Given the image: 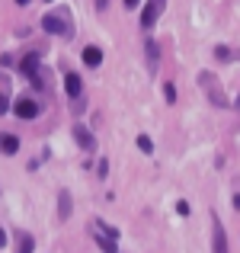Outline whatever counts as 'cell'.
<instances>
[{
	"label": "cell",
	"mask_w": 240,
	"mask_h": 253,
	"mask_svg": "<svg viewBox=\"0 0 240 253\" xmlns=\"http://www.w3.org/2000/svg\"><path fill=\"white\" fill-rule=\"evenodd\" d=\"M42 29L51 32V36L71 39V36H74V19H71L68 10H58V13H48V16H42Z\"/></svg>",
	"instance_id": "1"
},
{
	"label": "cell",
	"mask_w": 240,
	"mask_h": 253,
	"mask_svg": "<svg viewBox=\"0 0 240 253\" xmlns=\"http://www.w3.org/2000/svg\"><path fill=\"white\" fill-rule=\"evenodd\" d=\"M163 6H166V0H148V3H144V13H141V26H144V32H148L151 26H154L157 19H160Z\"/></svg>",
	"instance_id": "2"
},
{
	"label": "cell",
	"mask_w": 240,
	"mask_h": 253,
	"mask_svg": "<svg viewBox=\"0 0 240 253\" xmlns=\"http://www.w3.org/2000/svg\"><path fill=\"white\" fill-rule=\"evenodd\" d=\"M202 86L208 90V96H211V103H215V106H228L224 90H218V86H215V77H211V74H202Z\"/></svg>",
	"instance_id": "3"
},
{
	"label": "cell",
	"mask_w": 240,
	"mask_h": 253,
	"mask_svg": "<svg viewBox=\"0 0 240 253\" xmlns=\"http://www.w3.org/2000/svg\"><path fill=\"white\" fill-rule=\"evenodd\" d=\"M211 224H215V241H211V253H228V237H224V228L218 221V215H211Z\"/></svg>",
	"instance_id": "4"
},
{
	"label": "cell",
	"mask_w": 240,
	"mask_h": 253,
	"mask_svg": "<svg viewBox=\"0 0 240 253\" xmlns=\"http://www.w3.org/2000/svg\"><path fill=\"white\" fill-rule=\"evenodd\" d=\"M13 109H16L19 119H36L39 116V103H32V99H16V106H13Z\"/></svg>",
	"instance_id": "5"
},
{
	"label": "cell",
	"mask_w": 240,
	"mask_h": 253,
	"mask_svg": "<svg viewBox=\"0 0 240 253\" xmlns=\"http://www.w3.org/2000/svg\"><path fill=\"white\" fill-rule=\"evenodd\" d=\"M19 71H23L26 77H36L39 74V51H29V55L19 61Z\"/></svg>",
	"instance_id": "6"
},
{
	"label": "cell",
	"mask_w": 240,
	"mask_h": 253,
	"mask_svg": "<svg viewBox=\"0 0 240 253\" xmlns=\"http://www.w3.org/2000/svg\"><path fill=\"white\" fill-rule=\"evenodd\" d=\"M74 138H77V144H80L83 151H96V138H93L90 131L83 128V125H77V128H74Z\"/></svg>",
	"instance_id": "7"
},
{
	"label": "cell",
	"mask_w": 240,
	"mask_h": 253,
	"mask_svg": "<svg viewBox=\"0 0 240 253\" xmlns=\"http://www.w3.org/2000/svg\"><path fill=\"white\" fill-rule=\"evenodd\" d=\"M99 61H103V51H99L96 45H86L83 48V64L86 68H99Z\"/></svg>",
	"instance_id": "8"
},
{
	"label": "cell",
	"mask_w": 240,
	"mask_h": 253,
	"mask_svg": "<svg viewBox=\"0 0 240 253\" xmlns=\"http://www.w3.org/2000/svg\"><path fill=\"white\" fill-rule=\"evenodd\" d=\"M64 93H68V96H74V99L83 93V84H80L77 74H68V77H64Z\"/></svg>",
	"instance_id": "9"
},
{
	"label": "cell",
	"mask_w": 240,
	"mask_h": 253,
	"mask_svg": "<svg viewBox=\"0 0 240 253\" xmlns=\"http://www.w3.org/2000/svg\"><path fill=\"white\" fill-rule=\"evenodd\" d=\"M0 151H3V154H16V151H19V138L3 131V135H0Z\"/></svg>",
	"instance_id": "10"
},
{
	"label": "cell",
	"mask_w": 240,
	"mask_h": 253,
	"mask_svg": "<svg viewBox=\"0 0 240 253\" xmlns=\"http://www.w3.org/2000/svg\"><path fill=\"white\" fill-rule=\"evenodd\" d=\"M6 109H10V81L0 74V116H3Z\"/></svg>",
	"instance_id": "11"
},
{
	"label": "cell",
	"mask_w": 240,
	"mask_h": 253,
	"mask_svg": "<svg viewBox=\"0 0 240 253\" xmlns=\"http://www.w3.org/2000/svg\"><path fill=\"white\" fill-rule=\"evenodd\" d=\"M93 241H96L106 253H119V250H116V244H112V237H109V234H103V231H93Z\"/></svg>",
	"instance_id": "12"
},
{
	"label": "cell",
	"mask_w": 240,
	"mask_h": 253,
	"mask_svg": "<svg viewBox=\"0 0 240 253\" xmlns=\"http://www.w3.org/2000/svg\"><path fill=\"white\" fill-rule=\"evenodd\" d=\"M32 247H36L32 234H19V247H16V253H32Z\"/></svg>",
	"instance_id": "13"
},
{
	"label": "cell",
	"mask_w": 240,
	"mask_h": 253,
	"mask_svg": "<svg viewBox=\"0 0 240 253\" xmlns=\"http://www.w3.org/2000/svg\"><path fill=\"white\" fill-rule=\"evenodd\" d=\"M58 202H61V218H68L71 215V196H68V192H61V196H58Z\"/></svg>",
	"instance_id": "14"
},
{
	"label": "cell",
	"mask_w": 240,
	"mask_h": 253,
	"mask_svg": "<svg viewBox=\"0 0 240 253\" xmlns=\"http://www.w3.org/2000/svg\"><path fill=\"white\" fill-rule=\"evenodd\" d=\"M138 148H141L144 154H151V151H154V141H151L148 135H138Z\"/></svg>",
	"instance_id": "15"
},
{
	"label": "cell",
	"mask_w": 240,
	"mask_h": 253,
	"mask_svg": "<svg viewBox=\"0 0 240 253\" xmlns=\"http://www.w3.org/2000/svg\"><path fill=\"white\" fill-rule=\"evenodd\" d=\"M215 58H221V61H224V58H231V51H228V48H221V45H218V48H215Z\"/></svg>",
	"instance_id": "16"
},
{
	"label": "cell",
	"mask_w": 240,
	"mask_h": 253,
	"mask_svg": "<svg viewBox=\"0 0 240 253\" xmlns=\"http://www.w3.org/2000/svg\"><path fill=\"white\" fill-rule=\"evenodd\" d=\"M176 211L179 215H189V202H176Z\"/></svg>",
	"instance_id": "17"
},
{
	"label": "cell",
	"mask_w": 240,
	"mask_h": 253,
	"mask_svg": "<svg viewBox=\"0 0 240 253\" xmlns=\"http://www.w3.org/2000/svg\"><path fill=\"white\" fill-rule=\"evenodd\" d=\"M3 244H6V234H3V231H0V247H3Z\"/></svg>",
	"instance_id": "18"
},
{
	"label": "cell",
	"mask_w": 240,
	"mask_h": 253,
	"mask_svg": "<svg viewBox=\"0 0 240 253\" xmlns=\"http://www.w3.org/2000/svg\"><path fill=\"white\" fill-rule=\"evenodd\" d=\"M125 6H138V0H125Z\"/></svg>",
	"instance_id": "19"
},
{
	"label": "cell",
	"mask_w": 240,
	"mask_h": 253,
	"mask_svg": "<svg viewBox=\"0 0 240 253\" xmlns=\"http://www.w3.org/2000/svg\"><path fill=\"white\" fill-rule=\"evenodd\" d=\"M16 3H29V0H16Z\"/></svg>",
	"instance_id": "20"
},
{
	"label": "cell",
	"mask_w": 240,
	"mask_h": 253,
	"mask_svg": "<svg viewBox=\"0 0 240 253\" xmlns=\"http://www.w3.org/2000/svg\"><path fill=\"white\" fill-rule=\"evenodd\" d=\"M237 106H240V99H237Z\"/></svg>",
	"instance_id": "21"
}]
</instances>
